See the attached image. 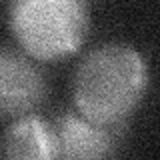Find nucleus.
<instances>
[{"label":"nucleus","mask_w":160,"mask_h":160,"mask_svg":"<svg viewBox=\"0 0 160 160\" xmlns=\"http://www.w3.org/2000/svg\"><path fill=\"white\" fill-rule=\"evenodd\" d=\"M58 140V158H106L112 154V136L104 126L80 118L76 114H64L54 124Z\"/></svg>","instance_id":"20e7f679"},{"label":"nucleus","mask_w":160,"mask_h":160,"mask_svg":"<svg viewBox=\"0 0 160 160\" xmlns=\"http://www.w3.org/2000/svg\"><path fill=\"white\" fill-rule=\"evenodd\" d=\"M148 86V68L128 44L108 42L80 60L72 78L78 112L98 126H114L132 114Z\"/></svg>","instance_id":"f257e3e1"},{"label":"nucleus","mask_w":160,"mask_h":160,"mask_svg":"<svg viewBox=\"0 0 160 160\" xmlns=\"http://www.w3.org/2000/svg\"><path fill=\"white\" fill-rule=\"evenodd\" d=\"M2 154L6 158H58V140L54 126H48L40 116H20L4 132Z\"/></svg>","instance_id":"39448f33"},{"label":"nucleus","mask_w":160,"mask_h":160,"mask_svg":"<svg viewBox=\"0 0 160 160\" xmlns=\"http://www.w3.org/2000/svg\"><path fill=\"white\" fill-rule=\"evenodd\" d=\"M8 22L20 48L36 60L74 54L90 26L84 0H12Z\"/></svg>","instance_id":"f03ea898"},{"label":"nucleus","mask_w":160,"mask_h":160,"mask_svg":"<svg viewBox=\"0 0 160 160\" xmlns=\"http://www.w3.org/2000/svg\"><path fill=\"white\" fill-rule=\"evenodd\" d=\"M46 94V78L36 64L16 48L0 46V116H26L44 102Z\"/></svg>","instance_id":"7ed1b4c3"}]
</instances>
